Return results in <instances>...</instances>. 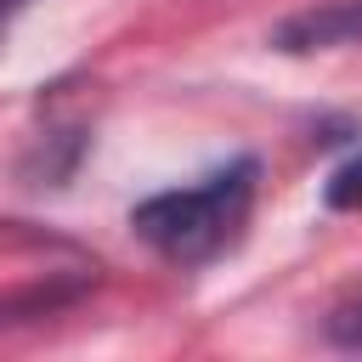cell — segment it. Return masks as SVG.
<instances>
[{
  "label": "cell",
  "mask_w": 362,
  "mask_h": 362,
  "mask_svg": "<svg viewBox=\"0 0 362 362\" xmlns=\"http://www.w3.org/2000/svg\"><path fill=\"white\" fill-rule=\"evenodd\" d=\"M255 192H260V158L255 153H238L221 170L198 175L192 187H170V192L141 198L130 209V232L158 260L192 272V266H209L215 255H226L243 238L249 209H255Z\"/></svg>",
  "instance_id": "obj_1"
},
{
  "label": "cell",
  "mask_w": 362,
  "mask_h": 362,
  "mask_svg": "<svg viewBox=\"0 0 362 362\" xmlns=\"http://www.w3.org/2000/svg\"><path fill=\"white\" fill-rule=\"evenodd\" d=\"M272 51L283 57H311V51H339V45H362V0H322L305 6L294 17H283L266 34Z\"/></svg>",
  "instance_id": "obj_2"
},
{
  "label": "cell",
  "mask_w": 362,
  "mask_h": 362,
  "mask_svg": "<svg viewBox=\"0 0 362 362\" xmlns=\"http://www.w3.org/2000/svg\"><path fill=\"white\" fill-rule=\"evenodd\" d=\"M90 283L85 277H45L34 288H17L0 300V328H17V322H34V317H57L62 305H74Z\"/></svg>",
  "instance_id": "obj_3"
},
{
  "label": "cell",
  "mask_w": 362,
  "mask_h": 362,
  "mask_svg": "<svg viewBox=\"0 0 362 362\" xmlns=\"http://www.w3.org/2000/svg\"><path fill=\"white\" fill-rule=\"evenodd\" d=\"M322 339L339 345V351H362V288H351L345 300L328 305V317H322Z\"/></svg>",
  "instance_id": "obj_4"
},
{
  "label": "cell",
  "mask_w": 362,
  "mask_h": 362,
  "mask_svg": "<svg viewBox=\"0 0 362 362\" xmlns=\"http://www.w3.org/2000/svg\"><path fill=\"white\" fill-rule=\"evenodd\" d=\"M328 204L334 209H362V153L328 175Z\"/></svg>",
  "instance_id": "obj_5"
},
{
  "label": "cell",
  "mask_w": 362,
  "mask_h": 362,
  "mask_svg": "<svg viewBox=\"0 0 362 362\" xmlns=\"http://www.w3.org/2000/svg\"><path fill=\"white\" fill-rule=\"evenodd\" d=\"M23 6H28V0H0V34H6V28H11V17H17V11H23Z\"/></svg>",
  "instance_id": "obj_6"
}]
</instances>
